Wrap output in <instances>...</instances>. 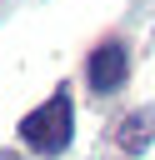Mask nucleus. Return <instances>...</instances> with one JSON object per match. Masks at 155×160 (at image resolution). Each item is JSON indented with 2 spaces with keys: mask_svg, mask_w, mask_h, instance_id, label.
<instances>
[{
  "mask_svg": "<svg viewBox=\"0 0 155 160\" xmlns=\"http://www.w3.org/2000/svg\"><path fill=\"white\" fill-rule=\"evenodd\" d=\"M125 75H130V50H125L120 40H105V45H95V50H90V60H85V85H90L95 95L120 90V85H125Z\"/></svg>",
  "mask_w": 155,
  "mask_h": 160,
  "instance_id": "nucleus-2",
  "label": "nucleus"
},
{
  "mask_svg": "<svg viewBox=\"0 0 155 160\" xmlns=\"http://www.w3.org/2000/svg\"><path fill=\"white\" fill-rule=\"evenodd\" d=\"M115 140L125 145V155H145L150 140H155V105H140L135 115H125L120 130H115Z\"/></svg>",
  "mask_w": 155,
  "mask_h": 160,
  "instance_id": "nucleus-3",
  "label": "nucleus"
},
{
  "mask_svg": "<svg viewBox=\"0 0 155 160\" xmlns=\"http://www.w3.org/2000/svg\"><path fill=\"white\" fill-rule=\"evenodd\" d=\"M75 135V115H70V90H55L45 105H35L25 120H20V140L45 150V155H60Z\"/></svg>",
  "mask_w": 155,
  "mask_h": 160,
  "instance_id": "nucleus-1",
  "label": "nucleus"
}]
</instances>
